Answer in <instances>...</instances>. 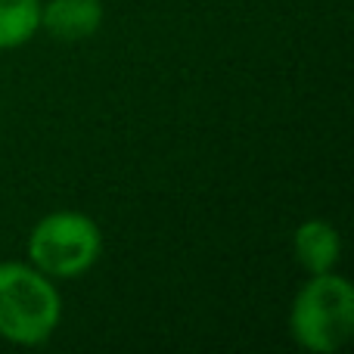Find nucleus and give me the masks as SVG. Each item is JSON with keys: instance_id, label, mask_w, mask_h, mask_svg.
I'll use <instances>...</instances> for the list:
<instances>
[{"instance_id": "nucleus-1", "label": "nucleus", "mask_w": 354, "mask_h": 354, "mask_svg": "<svg viewBox=\"0 0 354 354\" xmlns=\"http://www.w3.org/2000/svg\"><path fill=\"white\" fill-rule=\"evenodd\" d=\"M59 292L25 264H0V336L16 345H41L59 324Z\"/></svg>"}, {"instance_id": "nucleus-2", "label": "nucleus", "mask_w": 354, "mask_h": 354, "mask_svg": "<svg viewBox=\"0 0 354 354\" xmlns=\"http://www.w3.org/2000/svg\"><path fill=\"white\" fill-rule=\"evenodd\" d=\"M292 336L308 351H336L354 330V292L342 277L314 274V280L295 295Z\"/></svg>"}, {"instance_id": "nucleus-3", "label": "nucleus", "mask_w": 354, "mask_h": 354, "mask_svg": "<svg viewBox=\"0 0 354 354\" xmlns=\"http://www.w3.org/2000/svg\"><path fill=\"white\" fill-rule=\"evenodd\" d=\"M103 239L91 218L78 212H56L31 230L28 255L44 277H78L93 268Z\"/></svg>"}, {"instance_id": "nucleus-4", "label": "nucleus", "mask_w": 354, "mask_h": 354, "mask_svg": "<svg viewBox=\"0 0 354 354\" xmlns=\"http://www.w3.org/2000/svg\"><path fill=\"white\" fill-rule=\"evenodd\" d=\"M41 25L59 41H84L103 25L100 0H50L41 6Z\"/></svg>"}, {"instance_id": "nucleus-5", "label": "nucleus", "mask_w": 354, "mask_h": 354, "mask_svg": "<svg viewBox=\"0 0 354 354\" xmlns=\"http://www.w3.org/2000/svg\"><path fill=\"white\" fill-rule=\"evenodd\" d=\"M295 258L301 268H308L311 274H326L333 264L339 261V233L333 230L326 221H305L295 230Z\"/></svg>"}, {"instance_id": "nucleus-6", "label": "nucleus", "mask_w": 354, "mask_h": 354, "mask_svg": "<svg viewBox=\"0 0 354 354\" xmlns=\"http://www.w3.org/2000/svg\"><path fill=\"white\" fill-rule=\"evenodd\" d=\"M41 25V0H0V50L25 44Z\"/></svg>"}]
</instances>
